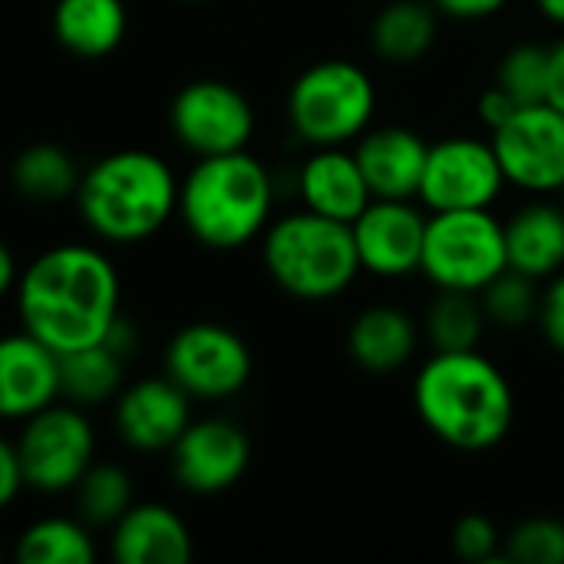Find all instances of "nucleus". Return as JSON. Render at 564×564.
I'll use <instances>...</instances> for the list:
<instances>
[{"instance_id":"7ed1b4c3","label":"nucleus","mask_w":564,"mask_h":564,"mask_svg":"<svg viewBox=\"0 0 564 564\" xmlns=\"http://www.w3.org/2000/svg\"><path fill=\"white\" fill-rule=\"evenodd\" d=\"M182 178L149 149H116L83 169L76 212L102 245H139L178 215Z\"/></svg>"},{"instance_id":"2eb2a0df","label":"nucleus","mask_w":564,"mask_h":564,"mask_svg":"<svg viewBox=\"0 0 564 564\" xmlns=\"http://www.w3.org/2000/svg\"><path fill=\"white\" fill-rule=\"evenodd\" d=\"M192 397L169 377H142L112 400L116 436L135 453H169L188 430Z\"/></svg>"},{"instance_id":"393cba45","label":"nucleus","mask_w":564,"mask_h":564,"mask_svg":"<svg viewBox=\"0 0 564 564\" xmlns=\"http://www.w3.org/2000/svg\"><path fill=\"white\" fill-rule=\"evenodd\" d=\"M126 364L106 340L63 354V400L83 410L116 400L126 387Z\"/></svg>"},{"instance_id":"cd10ccee","label":"nucleus","mask_w":564,"mask_h":564,"mask_svg":"<svg viewBox=\"0 0 564 564\" xmlns=\"http://www.w3.org/2000/svg\"><path fill=\"white\" fill-rule=\"evenodd\" d=\"M73 496L76 516L93 529H112L135 506L132 476L116 463H93L89 473L73 489Z\"/></svg>"},{"instance_id":"20e7f679","label":"nucleus","mask_w":564,"mask_h":564,"mask_svg":"<svg viewBox=\"0 0 564 564\" xmlns=\"http://www.w3.org/2000/svg\"><path fill=\"white\" fill-rule=\"evenodd\" d=\"M274 175L248 149L205 155L182 178L178 221L208 251H238L261 241L274 221Z\"/></svg>"},{"instance_id":"4be33fe9","label":"nucleus","mask_w":564,"mask_h":564,"mask_svg":"<svg viewBox=\"0 0 564 564\" xmlns=\"http://www.w3.org/2000/svg\"><path fill=\"white\" fill-rule=\"evenodd\" d=\"M50 26L66 53L79 59H102L126 40L129 10L122 0H56Z\"/></svg>"},{"instance_id":"aec40b11","label":"nucleus","mask_w":564,"mask_h":564,"mask_svg":"<svg viewBox=\"0 0 564 564\" xmlns=\"http://www.w3.org/2000/svg\"><path fill=\"white\" fill-rule=\"evenodd\" d=\"M420 350V324L397 304L364 307L347 330V354L367 373H397Z\"/></svg>"},{"instance_id":"c9c22d12","label":"nucleus","mask_w":564,"mask_h":564,"mask_svg":"<svg viewBox=\"0 0 564 564\" xmlns=\"http://www.w3.org/2000/svg\"><path fill=\"white\" fill-rule=\"evenodd\" d=\"M476 109H479V119H482V122L489 126V132H492V129H499L506 119H512V112L519 109V102H516V96H509L499 83H492V86L479 96Z\"/></svg>"},{"instance_id":"b1692460","label":"nucleus","mask_w":564,"mask_h":564,"mask_svg":"<svg viewBox=\"0 0 564 564\" xmlns=\"http://www.w3.org/2000/svg\"><path fill=\"white\" fill-rule=\"evenodd\" d=\"M10 182L17 195H23L33 205H59L66 198H76L83 169L63 145L33 142L17 152L10 165Z\"/></svg>"},{"instance_id":"e433bc0d","label":"nucleus","mask_w":564,"mask_h":564,"mask_svg":"<svg viewBox=\"0 0 564 564\" xmlns=\"http://www.w3.org/2000/svg\"><path fill=\"white\" fill-rule=\"evenodd\" d=\"M564 112V40L552 46V76H549V99Z\"/></svg>"},{"instance_id":"1a4fd4ad","label":"nucleus","mask_w":564,"mask_h":564,"mask_svg":"<svg viewBox=\"0 0 564 564\" xmlns=\"http://www.w3.org/2000/svg\"><path fill=\"white\" fill-rule=\"evenodd\" d=\"M165 373L192 397L205 403H221L238 397L254 373V357L248 340L218 321H192L172 334L165 344Z\"/></svg>"},{"instance_id":"f3484780","label":"nucleus","mask_w":564,"mask_h":564,"mask_svg":"<svg viewBox=\"0 0 564 564\" xmlns=\"http://www.w3.org/2000/svg\"><path fill=\"white\" fill-rule=\"evenodd\" d=\"M297 198L304 208L337 218V221H354L370 202V182L360 169V159L347 145H321L314 149L301 169H297Z\"/></svg>"},{"instance_id":"f257e3e1","label":"nucleus","mask_w":564,"mask_h":564,"mask_svg":"<svg viewBox=\"0 0 564 564\" xmlns=\"http://www.w3.org/2000/svg\"><path fill=\"white\" fill-rule=\"evenodd\" d=\"M20 327L56 354L102 344L122 317V284L112 258L86 241H66L23 264L13 291Z\"/></svg>"},{"instance_id":"0eeeda50","label":"nucleus","mask_w":564,"mask_h":564,"mask_svg":"<svg viewBox=\"0 0 564 564\" xmlns=\"http://www.w3.org/2000/svg\"><path fill=\"white\" fill-rule=\"evenodd\" d=\"M502 271H509L506 221L492 208L430 212L420 274L436 291L482 294Z\"/></svg>"},{"instance_id":"6ab92c4d","label":"nucleus","mask_w":564,"mask_h":564,"mask_svg":"<svg viewBox=\"0 0 564 564\" xmlns=\"http://www.w3.org/2000/svg\"><path fill=\"white\" fill-rule=\"evenodd\" d=\"M373 198H416L430 159V142L406 126L367 129L354 145Z\"/></svg>"},{"instance_id":"39448f33","label":"nucleus","mask_w":564,"mask_h":564,"mask_svg":"<svg viewBox=\"0 0 564 564\" xmlns=\"http://www.w3.org/2000/svg\"><path fill=\"white\" fill-rule=\"evenodd\" d=\"M268 278L294 301H334L360 278V254L347 221L311 208L284 212L261 235Z\"/></svg>"},{"instance_id":"ddd939ff","label":"nucleus","mask_w":564,"mask_h":564,"mask_svg":"<svg viewBox=\"0 0 564 564\" xmlns=\"http://www.w3.org/2000/svg\"><path fill=\"white\" fill-rule=\"evenodd\" d=\"M169 466L175 486L188 496H221L245 479L251 466V440L225 416H202L192 420L169 449Z\"/></svg>"},{"instance_id":"dca6fc26","label":"nucleus","mask_w":564,"mask_h":564,"mask_svg":"<svg viewBox=\"0 0 564 564\" xmlns=\"http://www.w3.org/2000/svg\"><path fill=\"white\" fill-rule=\"evenodd\" d=\"M63 400V354L30 330L10 334L0 344V413L23 423L33 413Z\"/></svg>"},{"instance_id":"c756f323","label":"nucleus","mask_w":564,"mask_h":564,"mask_svg":"<svg viewBox=\"0 0 564 564\" xmlns=\"http://www.w3.org/2000/svg\"><path fill=\"white\" fill-rule=\"evenodd\" d=\"M549 76H552V46L519 43L502 53L496 66V83L516 96L519 106L545 102L549 99Z\"/></svg>"},{"instance_id":"6e6552de","label":"nucleus","mask_w":564,"mask_h":564,"mask_svg":"<svg viewBox=\"0 0 564 564\" xmlns=\"http://www.w3.org/2000/svg\"><path fill=\"white\" fill-rule=\"evenodd\" d=\"M26 486L36 496H66L96 463V433L83 406L53 403L20 423L13 440Z\"/></svg>"},{"instance_id":"58836bf2","label":"nucleus","mask_w":564,"mask_h":564,"mask_svg":"<svg viewBox=\"0 0 564 564\" xmlns=\"http://www.w3.org/2000/svg\"><path fill=\"white\" fill-rule=\"evenodd\" d=\"M535 10H539L549 23H555V26H562L564 30V0H535Z\"/></svg>"},{"instance_id":"5701e85b","label":"nucleus","mask_w":564,"mask_h":564,"mask_svg":"<svg viewBox=\"0 0 564 564\" xmlns=\"http://www.w3.org/2000/svg\"><path fill=\"white\" fill-rule=\"evenodd\" d=\"M440 33V10L433 0H390L370 23V46L383 63H420Z\"/></svg>"},{"instance_id":"a878e982","label":"nucleus","mask_w":564,"mask_h":564,"mask_svg":"<svg viewBox=\"0 0 564 564\" xmlns=\"http://www.w3.org/2000/svg\"><path fill=\"white\" fill-rule=\"evenodd\" d=\"M89 529L93 525H86L79 516L36 519L20 532L13 545V558L20 564H93L99 549Z\"/></svg>"},{"instance_id":"a19ab883","label":"nucleus","mask_w":564,"mask_h":564,"mask_svg":"<svg viewBox=\"0 0 564 564\" xmlns=\"http://www.w3.org/2000/svg\"><path fill=\"white\" fill-rule=\"evenodd\" d=\"M562 195H564V188H562Z\"/></svg>"},{"instance_id":"9d476101","label":"nucleus","mask_w":564,"mask_h":564,"mask_svg":"<svg viewBox=\"0 0 564 564\" xmlns=\"http://www.w3.org/2000/svg\"><path fill=\"white\" fill-rule=\"evenodd\" d=\"M509 178L496 155L492 139L446 135L430 142V159L420 185V205L426 212H469L492 208Z\"/></svg>"},{"instance_id":"c85d7f7f","label":"nucleus","mask_w":564,"mask_h":564,"mask_svg":"<svg viewBox=\"0 0 564 564\" xmlns=\"http://www.w3.org/2000/svg\"><path fill=\"white\" fill-rule=\"evenodd\" d=\"M482 307L492 327L502 330H522L529 324H539L542 307V281L509 268L502 271L482 294Z\"/></svg>"},{"instance_id":"f704fd0d","label":"nucleus","mask_w":564,"mask_h":564,"mask_svg":"<svg viewBox=\"0 0 564 564\" xmlns=\"http://www.w3.org/2000/svg\"><path fill=\"white\" fill-rule=\"evenodd\" d=\"M436 10L449 20H463V23H473V20H489L496 13H502L509 7V0H433Z\"/></svg>"},{"instance_id":"bb28decb","label":"nucleus","mask_w":564,"mask_h":564,"mask_svg":"<svg viewBox=\"0 0 564 564\" xmlns=\"http://www.w3.org/2000/svg\"><path fill=\"white\" fill-rule=\"evenodd\" d=\"M489 317L479 294L436 291L426 311V340L433 350H476L486 337Z\"/></svg>"},{"instance_id":"4468645a","label":"nucleus","mask_w":564,"mask_h":564,"mask_svg":"<svg viewBox=\"0 0 564 564\" xmlns=\"http://www.w3.org/2000/svg\"><path fill=\"white\" fill-rule=\"evenodd\" d=\"M430 212L416 198H373L354 221L360 268L383 281L420 274Z\"/></svg>"},{"instance_id":"423d86ee","label":"nucleus","mask_w":564,"mask_h":564,"mask_svg":"<svg viewBox=\"0 0 564 564\" xmlns=\"http://www.w3.org/2000/svg\"><path fill=\"white\" fill-rule=\"evenodd\" d=\"M377 83L354 59H321L288 89V119L311 149L357 142L373 129Z\"/></svg>"},{"instance_id":"f8f14e48","label":"nucleus","mask_w":564,"mask_h":564,"mask_svg":"<svg viewBox=\"0 0 564 564\" xmlns=\"http://www.w3.org/2000/svg\"><path fill=\"white\" fill-rule=\"evenodd\" d=\"M512 188L552 195L564 188V112L552 102L519 106L489 132Z\"/></svg>"},{"instance_id":"4c0bfd02","label":"nucleus","mask_w":564,"mask_h":564,"mask_svg":"<svg viewBox=\"0 0 564 564\" xmlns=\"http://www.w3.org/2000/svg\"><path fill=\"white\" fill-rule=\"evenodd\" d=\"M20 274H23V268L17 264L13 248L10 245H0V291L3 294H13L17 284H20Z\"/></svg>"},{"instance_id":"2f4dec72","label":"nucleus","mask_w":564,"mask_h":564,"mask_svg":"<svg viewBox=\"0 0 564 564\" xmlns=\"http://www.w3.org/2000/svg\"><path fill=\"white\" fill-rule=\"evenodd\" d=\"M453 549L463 562L482 564V562H496L506 549V539L499 535L496 522L473 512V516H463L453 529Z\"/></svg>"},{"instance_id":"f03ea898","label":"nucleus","mask_w":564,"mask_h":564,"mask_svg":"<svg viewBox=\"0 0 564 564\" xmlns=\"http://www.w3.org/2000/svg\"><path fill=\"white\" fill-rule=\"evenodd\" d=\"M423 426L459 453L496 449L516 423V390L506 370L476 350H433L413 380Z\"/></svg>"},{"instance_id":"412c9836","label":"nucleus","mask_w":564,"mask_h":564,"mask_svg":"<svg viewBox=\"0 0 564 564\" xmlns=\"http://www.w3.org/2000/svg\"><path fill=\"white\" fill-rule=\"evenodd\" d=\"M509 268L549 281L564 271V205L549 202L545 195L525 202L506 218Z\"/></svg>"},{"instance_id":"ea45409f","label":"nucleus","mask_w":564,"mask_h":564,"mask_svg":"<svg viewBox=\"0 0 564 564\" xmlns=\"http://www.w3.org/2000/svg\"><path fill=\"white\" fill-rule=\"evenodd\" d=\"M182 3H205V0H182Z\"/></svg>"},{"instance_id":"a211bd4d","label":"nucleus","mask_w":564,"mask_h":564,"mask_svg":"<svg viewBox=\"0 0 564 564\" xmlns=\"http://www.w3.org/2000/svg\"><path fill=\"white\" fill-rule=\"evenodd\" d=\"M109 555L119 564H188L195 539L172 506L135 502L109 529Z\"/></svg>"},{"instance_id":"7c9ffc66","label":"nucleus","mask_w":564,"mask_h":564,"mask_svg":"<svg viewBox=\"0 0 564 564\" xmlns=\"http://www.w3.org/2000/svg\"><path fill=\"white\" fill-rule=\"evenodd\" d=\"M502 555L516 564H564V522L552 516L519 522L506 535Z\"/></svg>"},{"instance_id":"72a5a7b5","label":"nucleus","mask_w":564,"mask_h":564,"mask_svg":"<svg viewBox=\"0 0 564 564\" xmlns=\"http://www.w3.org/2000/svg\"><path fill=\"white\" fill-rule=\"evenodd\" d=\"M20 492H30L26 486V469H23V459L10 443L0 446V506H13Z\"/></svg>"},{"instance_id":"473e14b6","label":"nucleus","mask_w":564,"mask_h":564,"mask_svg":"<svg viewBox=\"0 0 564 564\" xmlns=\"http://www.w3.org/2000/svg\"><path fill=\"white\" fill-rule=\"evenodd\" d=\"M539 330H542L545 344L564 357V271L542 284Z\"/></svg>"},{"instance_id":"9b49d317","label":"nucleus","mask_w":564,"mask_h":564,"mask_svg":"<svg viewBox=\"0 0 564 564\" xmlns=\"http://www.w3.org/2000/svg\"><path fill=\"white\" fill-rule=\"evenodd\" d=\"M169 129L195 159L241 152L254 135V109L248 96L225 79H192L169 106Z\"/></svg>"}]
</instances>
